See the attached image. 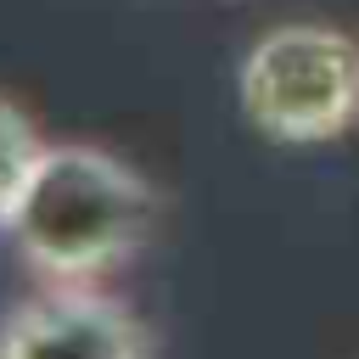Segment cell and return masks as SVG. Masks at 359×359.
<instances>
[{
    "label": "cell",
    "instance_id": "7a4b0ae2",
    "mask_svg": "<svg viewBox=\"0 0 359 359\" xmlns=\"http://www.w3.org/2000/svg\"><path fill=\"white\" fill-rule=\"evenodd\" d=\"M241 107L292 146L348 135L359 118V45L325 22L269 28L241 62Z\"/></svg>",
    "mask_w": 359,
    "mask_h": 359
},
{
    "label": "cell",
    "instance_id": "6da1fadb",
    "mask_svg": "<svg viewBox=\"0 0 359 359\" xmlns=\"http://www.w3.org/2000/svg\"><path fill=\"white\" fill-rule=\"evenodd\" d=\"M157 224L151 185L101 146H45L6 230L22 258L67 286L118 269Z\"/></svg>",
    "mask_w": 359,
    "mask_h": 359
},
{
    "label": "cell",
    "instance_id": "277c9868",
    "mask_svg": "<svg viewBox=\"0 0 359 359\" xmlns=\"http://www.w3.org/2000/svg\"><path fill=\"white\" fill-rule=\"evenodd\" d=\"M39 157H45V140L34 135L28 112L0 95V224L11 219V208H17V196H22Z\"/></svg>",
    "mask_w": 359,
    "mask_h": 359
},
{
    "label": "cell",
    "instance_id": "3957f363",
    "mask_svg": "<svg viewBox=\"0 0 359 359\" xmlns=\"http://www.w3.org/2000/svg\"><path fill=\"white\" fill-rule=\"evenodd\" d=\"M0 359H146V331L118 297L56 280L6 314Z\"/></svg>",
    "mask_w": 359,
    "mask_h": 359
}]
</instances>
